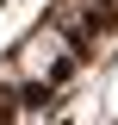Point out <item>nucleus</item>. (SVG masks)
Masks as SVG:
<instances>
[]
</instances>
